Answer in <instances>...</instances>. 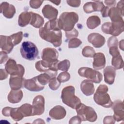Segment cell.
I'll return each instance as SVG.
<instances>
[{
	"mask_svg": "<svg viewBox=\"0 0 124 124\" xmlns=\"http://www.w3.org/2000/svg\"><path fill=\"white\" fill-rule=\"evenodd\" d=\"M93 66L96 70H100L104 68L106 64V59L103 53L98 52L93 56Z\"/></svg>",
	"mask_w": 124,
	"mask_h": 124,
	"instance_id": "cell-20",
	"label": "cell"
},
{
	"mask_svg": "<svg viewBox=\"0 0 124 124\" xmlns=\"http://www.w3.org/2000/svg\"><path fill=\"white\" fill-rule=\"evenodd\" d=\"M82 44V41L79 39L73 38L69 40L68 44L69 48H76L78 47Z\"/></svg>",
	"mask_w": 124,
	"mask_h": 124,
	"instance_id": "cell-37",
	"label": "cell"
},
{
	"mask_svg": "<svg viewBox=\"0 0 124 124\" xmlns=\"http://www.w3.org/2000/svg\"><path fill=\"white\" fill-rule=\"evenodd\" d=\"M70 66V62L68 60H64L60 62L57 64V69L67 72Z\"/></svg>",
	"mask_w": 124,
	"mask_h": 124,
	"instance_id": "cell-32",
	"label": "cell"
},
{
	"mask_svg": "<svg viewBox=\"0 0 124 124\" xmlns=\"http://www.w3.org/2000/svg\"><path fill=\"white\" fill-rule=\"evenodd\" d=\"M0 64H2L5 62L6 60L8 58V56L7 55V54L5 52H4L2 51H1L0 52Z\"/></svg>",
	"mask_w": 124,
	"mask_h": 124,
	"instance_id": "cell-45",
	"label": "cell"
},
{
	"mask_svg": "<svg viewBox=\"0 0 124 124\" xmlns=\"http://www.w3.org/2000/svg\"><path fill=\"white\" fill-rule=\"evenodd\" d=\"M11 107H5L4 108H3L2 110V114L3 115H4V116L6 117H8L9 116H10V111L11 109Z\"/></svg>",
	"mask_w": 124,
	"mask_h": 124,
	"instance_id": "cell-46",
	"label": "cell"
},
{
	"mask_svg": "<svg viewBox=\"0 0 124 124\" xmlns=\"http://www.w3.org/2000/svg\"><path fill=\"white\" fill-rule=\"evenodd\" d=\"M14 46L18 44L22 40L23 33L22 31L18 32L10 36Z\"/></svg>",
	"mask_w": 124,
	"mask_h": 124,
	"instance_id": "cell-34",
	"label": "cell"
},
{
	"mask_svg": "<svg viewBox=\"0 0 124 124\" xmlns=\"http://www.w3.org/2000/svg\"><path fill=\"white\" fill-rule=\"evenodd\" d=\"M108 16L110 17L112 22L124 21L122 17L124 16V13L117 7H111L109 8Z\"/></svg>",
	"mask_w": 124,
	"mask_h": 124,
	"instance_id": "cell-24",
	"label": "cell"
},
{
	"mask_svg": "<svg viewBox=\"0 0 124 124\" xmlns=\"http://www.w3.org/2000/svg\"><path fill=\"white\" fill-rule=\"evenodd\" d=\"M109 8L108 7H106L105 6L104 8L102 9V10L101 11L102 13V15L103 17H106L108 16V12L109 11Z\"/></svg>",
	"mask_w": 124,
	"mask_h": 124,
	"instance_id": "cell-48",
	"label": "cell"
},
{
	"mask_svg": "<svg viewBox=\"0 0 124 124\" xmlns=\"http://www.w3.org/2000/svg\"><path fill=\"white\" fill-rule=\"evenodd\" d=\"M77 115L79 117L81 121H88L89 122H95L97 115L94 110L91 107L87 106L82 103H79L76 108Z\"/></svg>",
	"mask_w": 124,
	"mask_h": 124,
	"instance_id": "cell-5",
	"label": "cell"
},
{
	"mask_svg": "<svg viewBox=\"0 0 124 124\" xmlns=\"http://www.w3.org/2000/svg\"><path fill=\"white\" fill-rule=\"evenodd\" d=\"M44 23V18L39 15L31 12L30 24L35 28H41Z\"/></svg>",
	"mask_w": 124,
	"mask_h": 124,
	"instance_id": "cell-26",
	"label": "cell"
},
{
	"mask_svg": "<svg viewBox=\"0 0 124 124\" xmlns=\"http://www.w3.org/2000/svg\"><path fill=\"white\" fill-rule=\"evenodd\" d=\"M51 2H52V3H55L56 5H59L60 4V3H61V1L60 0V1H51Z\"/></svg>",
	"mask_w": 124,
	"mask_h": 124,
	"instance_id": "cell-52",
	"label": "cell"
},
{
	"mask_svg": "<svg viewBox=\"0 0 124 124\" xmlns=\"http://www.w3.org/2000/svg\"><path fill=\"white\" fill-rule=\"evenodd\" d=\"M103 73L105 81L109 85L112 84L116 75L115 69L111 66H108L104 69Z\"/></svg>",
	"mask_w": 124,
	"mask_h": 124,
	"instance_id": "cell-22",
	"label": "cell"
},
{
	"mask_svg": "<svg viewBox=\"0 0 124 124\" xmlns=\"http://www.w3.org/2000/svg\"><path fill=\"white\" fill-rule=\"evenodd\" d=\"M42 11L44 17L49 20L57 19V17L58 15V11L57 9L51 5L49 4L45 5L43 8Z\"/></svg>",
	"mask_w": 124,
	"mask_h": 124,
	"instance_id": "cell-19",
	"label": "cell"
},
{
	"mask_svg": "<svg viewBox=\"0 0 124 124\" xmlns=\"http://www.w3.org/2000/svg\"><path fill=\"white\" fill-rule=\"evenodd\" d=\"M111 64L117 69L123 68L124 61L120 54L113 57L111 61Z\"/></svg>",
	"mask_w": 124,
	"mask_h": 124,
	"instance_id": "cell-30",
	"label": "cell"
},
{
	"mask_svg": "<svg viewBox=\"0 0 124 124\" xmlns=\"http://www.w3.org/2000/svg\"><path fill=\"white\" fill-rule=\"evenodd\" d=\"M43 2V0H30V5L31 8L37 9L40 7Z\"/></svg>",
	"mask_w": 124,
	"mask_h": 124,
	"instance_id": "cell-40",
	"label": "cell"
},
{
	"mask_svg": "<svg viewBox=\"0 0 124 124\" xmlns=\"http://www.w3.org/2000/svg\"><path fill=\"white\" fill-rule=\"evenodd\" d=\"M81 122V120L79 116H75L72 117L69 121V124H80Z\"/></svg>",
	"mask_w": 124,
	"mask_h": 124,
	"instance_id": "cell-44",
	"label": "cell"
},
{
	"mask_svg": "<svg viewBox=\"0 0 124 124\" xmlns=\"http://www.w3.org/2000/svg\"><path fill=\"white\" fill-rule=\"evenodd\" d=\"M78 21V15L73 12H63L58 19L59 28L65 31H68L74 29V26Z\"/></svg>",
	"mask_w": 124,
	"mask_h": 124,
	"instance_id": "cell-2",
	"label": "cell"
},
{
	"mask_svg": "<svg viewBox=\"0 0 124 124\" xmlns=\"http://www.w3.org/2000/svg\"><path fill=\"white\" fill-rule=\"evenodd\" d=\"M123 41L124 40H122L120 42V43H119V46H120V48L123 51L124 50V48H123V47H124V45H123Z\"/></svg>",
	"mask_w": 124,
	"mask_h": 124,
	"instance_id": "cell-51",
	"label": "cell"
},
{
	"mask_svg": "<svg viewBox=\"0 0 124 124\" xmlns=\"http://www.w3.org/2000/svg\"><path fill=\"white\" fill-rule=\"evenodd\" d=\"M10 116L11 118L16 121H19L22 120L24 117L19 110V108H11L10 111Z\"/></svg>",
	"mask_w": 124,
	"mask_h": 124,
	"instance_id": "cell-31",
	"label": "cell"
},
{
	"mask_svg": "<svg viewBox=\"0 0 124 124\" xmlns=\"http://www.w3.org/2000/svg\"><path fill=\"white\" fill-rule=\"evenodd\" d=\"M68 4L72 7H77L79 6L80 4V0H69L66 1Z\"/></svg>",
	"mask_w": 124,
	"mask_h": 124,
	"instance_id": "cell-42",
	"label": "cell"
},
{
	"mask_svg": "<svg viewBox=\"0 0 124 124\" xmlns=\"http://www.w3.org/2000/svg\"><path fill=\"white\" fill-rule=\"evenodd\" d=\"M25 79L18 76H11L9 80L10 86L12 90H20L24 87Z\"/></svg>",
	"mask_w": 124,
	"mask_h": 124,
	"instance_id": "cell-21",
	"label": "cell"
},
{
	"mask_svg": "<svg viewBox=\"0 0 124 124\" xmlns=\"http://www.w3.org/2000/svg\"><path fill=\"white\" fill-rule=\"evenodd\" d=\"M5 70L11 76L21 77H23L25 72L24 67L20 64H16V62L12 59H9L7 61L5 65Z\"/></svg>",
	"mask_w": 124,
	"mask_h": 124,
	"instance_id": "cell-9",
	"label": "cell"
},
{
	"mask_svg": "<svg viewBox=\"0 0 124 124\" xmlns=\"http://www.w3.org/2000/svg\"><path fill=\"white\" fill-rule=\"evenodd\" d=\"M24 87L32 92H39L44 89L45 86L41 85L37 79L36 77L29 79H25Z\"/></svg>",
	"mask_w": 124,
	"mask_h": 124,
	"instance_id": "cell-13",
	"label": "cell"
},
{
	"mask_svg": "<svg viewBox=\"0 0 124 124\" xmlns=\"http://www.w3.org/2000/svg\"><path fill=\"white\" fill-rule=\"evenodd\" d=\"M108 88L105 85H100L97 88L94 94L93 99L98 105L105 108L112 107L113 102L111 101L109 95L107 93Z\"/></svg>",
	"mask_w": 124,
	"mask_h": 124,
	"instance_id": "cell-3",
	"label": "cell"
},
{
	"mask_svg": "<svg viewBox=\"0 0 124 124\" xmlns=\"http://www.w3.org/2000/svg\"><path fill=\"white\" fill-rule=\"evenodd\" d=\"M0 8V13L3 14L4 16L8 18H12L16 12L15 6L7 2H2Z\"/></svg>",
	"mask_w": 124,
	"mask_h": 124,
	"instance_id": "cell-16",
	"label": "cell"
},
{
	"mask_svg": "<svg viewBox=\"0 0 124 124\" xmlns=\"http://www.w3.org/2000/svg\"><path fill=\"white\" fill-rule=\"evenodd\" d=\"M14 46L10 36L0 35V48L2 51L8 54L12 50Z\"/></svg>",
	"mask_w": 124,
	"mask_h": 124,
	"instance_id": "cell-18",
	"label": "cell"
},
{
	"mask_svg": "<svg viewBox=\"0 0 124 124\" xmlns=\"http://www.w3.org/2000/svg\"><path fill=\"white\" fill-rule=\"evenodd\" d=\"M105 5L102 2L99 1H94L93 2H88L83 6V10L86 13H91L95 11H101L104 8Z\"/></svg>",
	"mask_w": 124,
	"mask_h": 124,
	"instance_id": "cell-15",
	"label": "cell"
},
{
	"mask_svg": "<svg viewBox=\"0 0 124 124\" xmlns=\"http://www.w3.org/2000/svg\"><path fill=\"white\" fill-rule=\"evenodd\" d=\"M31 12L25 11L22 12L18 17V25L21 27H25L30 24L31 19Z\"/></svg>",
	"mask_w": 124,
	"mask_h": 124,
	"instance_id": "cell-27",
	"label": "cell"
},
{
	"mask_svg": "<svg viewBox=\"0 0 124 124\" xmlns=\"http://www.w3.org/2000/svg\"><path fill=\"white\" fill-rule=\"evenodd\" d=\"M32 116L40 115L44 112L45 99L43 96H36L32 101Z\"/></svg>",
	"mask_w": 124,
	"mask_h": 124,
	"instance_id": "cell-10",
	"label": "cell"
},
{
	"mask_svg": "<svg viewBox=\"0 0 124 124\" xmlns=\"http://www.w3.org/2000/svg\"><path fill=\"white\" fill-rule=\"evenodd\" d=\"M112 106L114 111L113 118L117 122L124 120V107L123 102L121 100H116L113 103Z\"/></svg>",
	"mask_w": 124,
	"mask_h": 124,
	"instance_id": "cell-12",
	"label": "cell"
},
{
	"mask_svg": "<svg viewBox=\"0 0 124 124\" xmlns=\"http://www.w3.org/2000/svg\"><path fill=\"white\" fill-rule=\"evenodd\" d=\"M59 53L56 49L46 47L44 48L42 52V60L50 64L56 62L58 59Z\"/></svg>",
	"mask_w": 124,
	"mask_h": 124,
	"instance_id": "cell-11",
	"label": "cell"
},
{
	"mask_svg": "<svg viewBox=\"0 0 124 124\" xmlns=\"http://www.w3.org/2000/svg\"><path fill=\"white\" fill-rule=\"evenodd\" d=\"M40 36L54 46H60L62 43V33L58 24V19L49 20L39 31Z\"/></svg>",
	"mask_w": 124,
	"mask_h": 124,
	"instance_id": "cell-1",
	"label": "cell"
},
{
	"mask_svg": "<svg viewBox=\"0 0 124 124\" xmlns=\"http://www.w3.org/2000/svg\"><path fill=\"white\" fill-rule=\"evenodd\" d=\"M88 41L96 48L102 47L105 43V38L98 33H92L88 36Z\"/></svg>",
	"mask_w": 124,
	"mask_h": 124,
	"instance_id": "cell-14",
	"label": "cell"
},
{
	"mask_svg": "<svg viewBox=\"0 0 124 124\" xmlns=\"http://www.w3.org/2000/svg\"><path fill=\"white\" fill-rule=\"evenodd\" d=\"M115 121L113 117L111 116H107L104 118L103 123L104 124H114Z\"/></svg>",
	"mask_w": 124,
	"mask_h": 124,
	"instance_id": "cell-43",
	"label": "cell"
},
{
	"mask_svg": "<svg viewBox=\"0 0 124 124\" xmlns=\"http://www.w3.org/2000/svg\"><path fill=\"white\" fill-rule=\"evenodd\" d=\"M78 31L75 28H74L72 30L68 31H65V36L68 39H72L74 37H76L78 36Z\"/></svg>",
	"mask_w": 124,
	"mask_h": 124,
	"instance_id": "cell-38",
	"label": "cell"
},
{
	"mask_svg": "<svg viewBox=\"0 0 124 124\" xmlns=\"http://www.w3.org/2000/svg\"><path fill=\"white\" fill-rule=\"evenodd\" d=\"M94 49L90 46H86L84 47L82 51V54L84 57L93 58L95 54Z\"/></svg>",
	"mask_w": 124,
	"mask_h": 124,
	"instance_id": "cell-33",
	"label": "cell"
},
{
	"mask_svg": "<svg viewBox=\"0 0 124 124\" xmlns=\"http://www.w3.org/2000/svg\"><path fill=\"white\" fill-rule=\"evenodd\" d=\"M66 114L65 108L60 105L53 107L49 112L50 117L55 120H61L64 118Z\"/></svg>",
	"mask_w": 124,
	"mask_h": 124,
	"instance_id": "cell-17",
	"label": "cell"
},
{
	"mask_svg": "<svg viewBox=\"0 0 124 124\" xmlns=\"http://www.w3.org/2000/svg\"><path fill=\"white\" fill-rule=\"evenodd\" d=\"M118 39L113 36L110 37L108 41V46L109 47L114 46H117L118 45Z\"/></svg>",
	"mask_w": 124,
	"mask_h": 124,
	"instance_id": "cell-39",
	"label": "cell"
},
{
	"mask_svg": "<svg viewBox=\"0 0 124 124\" xmlns=\"http://www.w3.org/2000/svg\"><path fill=\"white\" fill-rule=\"evenodd\" d=\"M101 20L96 16H90L87 20V26L90 29H94L100 25Z\"/></svg>",
	"mask_w": 124,
	"mask_h": 124,
	"instance_id": "cell-28",
	"label": "cell"
},
{
	"mask_svg": "<svg viewBox=\"0 0 124 124\" xmlns=\"http://www.w3.org/2000/svg\"><path fill=\"white\" fill-rule=\"evenodd\" d=\"M118 9H119L121 11L124 13V1L123 0H121L117 4V7Z\"/></svg>",
	"mask_w": 124,
	"mask_h": 124,
	"instance_id": "cell-49",
	"label": "cell"
},
{
	"mask_svg": "<svg viewBox=\"0 0 124 124\" xmlns=\"http://www.w3.org/2000/svg\"><path fill=\"white\" fill-rule=\"evenodd\" d=\"M105 3L108 6H112L115 5L116 1L115 0H105Z\"/></svg>",
	"mask_w": 124,
	"mask_h": 124,
	"instance_id": "cell-50",
	"label": "cell"
},
{
	"mask_svg": "<svg viewBox=\"0 0 124 124\" xmlns=\"http://www.w3.org/2000/svg\"><path fill=\"white\" fill-rule=\"evenodd\" d=\"M109 53L110 54V55L114 57L116 55H117L120 53L118 49V47L117 46H111L109 47Z\"/></svg>",
	"mask_w": 124,
	"mask_h": 124,
	"instance_id": "cell-41",
	"label": "cell"
},
{
	"mask_svg": "<svg viewBox=\"0 0 124 124\" xmlns=\"http://www.w3.org/2000/svg\"><path fill=\"white\" fill-rule=\"evenodd\" d=\"M81 91L86 96L92 95L94 92V87L93 82L89 80H84L80 84Z\"/></svg>",
	"mask_w": 124,
	"mask_h": 124,
	"instance_id": "cell-23",
	"label": "cell"
},
{
	"mask_svg": "<svg viewBox=\"0 0 124 124\" xmlns=\"http://www.w3.org/2000/svg\"><path fill=\"white\" fill-rule=\"evenodd\" d=\"M21 114L25 117L32 116V107L29 104H24L19 108Z\"/></svg>",
	"mask_w": 124,
	"mask_h": 124,
	"instance_id": "cell-29",
	"label": "cell"
},
{
	"mask_svg": "<svg viewBox=\"0 0 124 124\" xmlns=\"http://www.w3.org/2000/svg\"><path fill=\"white\" fill-rule=\"evenodd\" d=\"M124 21L115 22H106L102 26V31L106 34L116 36L121 34L124 30Z\"/></svg>",
	"mask_w": 124,
	"mask_h": 124,
	"instance_id": "cell-7",
	"label": "cell"
},
{
	"mask_svg": "<svg viewBox=\"0 0 124 124\" xmlns=\"http://www.w3.org/2000/svg\"><path fill=\"white\" fill-rule=\"evenodd\" d=\"M79 75L85 77L95 83H100L102 80V75L98 71L87 67L80 68L78 70Z\"/></svg>",
	"mask_w": 124,
	"mask_h": 124,
	"instance_id": "cell-8",
	"label": "cell"
},
{
	"mask_svg": "<svg viewBox=\"0 0 124 124\" xmlns=\"http://www.w3.org/2000/svg\"><path fill=\"white\" fill-rule=\"evenodd\" d=\"M23 97V93L21 90H12L8 95V100L10 103H17Z\"/></svg>",
	"mask_w": 124,
	"mask_h": 124,
	"instance_id": "cell-25",
	"label": "cell"
},
{
	"mask_svg": "<svg viewBox=\"0 0 124 124\" xmlns=\"http://www.w3.org/2000/svg\"><path fill=\"white\" fill-rule=\"evenodd\" d=\"M20 51L22 57L29 61L35 60L39 54L37 46L30 41L23 42L21 46Z\"/></svg>",
	"mask_w": 124,
	"mask_h": 124,
	"instance_id": "cell-6",
	"label": "cell"
},
{
	"mask_svg": "<svg viewBox=\"0 0 124 124\" xmlns=\"http://www.w3.org/2000/svg\"><path fill=\"white\" fill-rule=\"evenodd\" d=\"M75 88L72 86L64 87L62 91L61 98L63 103L68 107L75 109L80 103V99L75 95Z\"/></svg>",
	"mask_w": 124,
	"mask_h": 124,
	"instance_id": "cell-4",
	"label": "cell"
},
{
	"mask_svg": "<svg viewBox=\"0 0 124 124\" xmlns=\"http://www.w3.org/2000/svg\"><path fill=\"white\" fill-rule=\"evenodd\" d=\"M70 78V75L67 72H63L61 73L57 78L58 81H60L61 83L66 82L68 80H69Z\"/></svg>",
	"mask_w": 124,
	"mask_h": 124,
	"instance_id": "cell-36",
	"label": "cell"
},
{
	"mask_svg": "<svg viewBox=\"0 0 124 124\" xmlns=\"http://www.w3.org/2000/svg\"><path fill=\"white\" fill-rule=\"evenodd\" d=\"M8 73L6 71L4 70V69H1L0 70V79L1 80L5 79L8 77Z\"/></svg>",
	"mask_w": 124,
	"mask_h": 124,
	"instance_id": "cell-47",
	"label": "cell"
},
{
	"mask_svg": "<svg viewBox=\"0 0 124 124\" xmlns=\"http://www.w3.org/2000/svg\"><path fill=\"white\" fill-rule=\"evenodd\" d=\"M61 82L58 81L57 78H53L49 82V87L52 90H57L61 85Z\"/></svg>",
	"mask_w": 124,
	"mask_h": 124,
	"instance_id": "cell-35",
	"label": "cell"
}]
</instances>
